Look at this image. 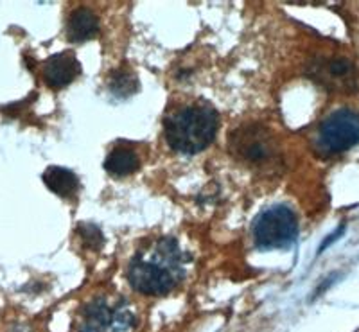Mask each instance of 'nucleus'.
Listing matches in <instances>:
<instances>
[{"mask_svg":"<svg viewBox=\"0 0 359 332\" xmlns=\"http://www.w3.org/2000/svg\"><path fill=\"white\" fill-rule=\"evenodd\" d=\"M184 264L185 257L178 241L162 237L133 255L128 266V282L142 295H168L185 277Z\"/></svg>","mask_w":359,"mask_h":332,"instance_id":"f257e3e1","label":"nucleus"},{"mask_svg":"<svg viewBox=\"0 0 359 332\" xmlns=\"http://www.w3.org/2000/svg\"><path fill=\"white\" fill-rule=\"evenodd\" d=\"M219 126L217 111L208 104H191L168 115L163 135L169 148L182 155H196L214 142Z\"/></svg>","mask_w":359,"mask_h":332,"instance_id":"f03ea898","label":"nucleus"},{"mask_svg":"<svg viewBox=\"0 0 359 332\" xmlns=\"http://www.w3.org/2000/svg\"><path fill=\"white\" fill-rule=\"evenodd\" d=\"M135 312L123 296H97L85 305L78 332H131Z\"/></svg>","mask_w":359,"mask_h":332,"instance_id":"7ed1b4c3","label":"nucleus"},{"mask_svg":"<svg viewBox=\"0 0 359 332\" xmlns=\"http://www.w3.org/2000/svg\"><path fill=\"white\" fill-rule=\"evenodd\" d=\"M298 237V221L293 210L277 205L259 214L253 221V241L262 250L291 247Z\"/></svg>","mask_w":359,"mask_h":332,"instance_id":"20e7f679","label":"nucleus"},{"mask_svg":"<svg viewBox=\"0 0 359 332\" xmlns=\"http://www.w3.org/2000/svg\"><path fill=\"white\" fill-rule=\"evenodd\" d=\"M359 144V113L348 108L332 111L322 123L316 137L318 151L325 156L347 153Z\"/></svg>","mask_w":359,"mask_h":332,"instance_id":"39448f33","label":"nucleus"},{"mask_svg":"<svg viewBox=\"0 0 359 332\" xmlns=\"http://www.w3.org/2000/svg\"><path fill=\"white\" fill-rule=\"evenodd\" d=\"M230 153L245 164L266 165L277 158V142L261 124H245L230 135Z\"/></svg>","mask_w":359,"mask_h":332,"instance_id":"423d86ee","label":"nucleus"},{"mask_svg":"<svg viewBox=\"0 0 359 332\" xmlns=\"http://www.w3.org/2000/svg\"><path fill=\"white\" fill-rule=\"evenodd\" d=\"M313 72L318 74L316 81L331 90H351L355 86V67L347 57L325 60L314 67Z\"/></svg>","mask_w":359,"mask_h":332,"instance_id":"0eeeda50","label":"nucleus"},{"mask_svg":"<svg viewBox=\"0 0 359 332\" xmlns=\"http://www.w3.org/2000/svg\"><path fill=\"white\" fill-rule=\"evenodd\" d=\"M79 74H81V63L70 50L53 54L43 65V79L50 88H63Z\"/></svg>","mask_w":359,"mask_h":332,"instance_id":"6e6552de","label":"nucleus"},{"mask_svg":"<svg viewBox=\"0 0 359 332\" xmlns=\"http://www.w3.org/2000/svg\"><path fill=\"white\" fill-rule=\"evenodd\" d=\"M99 33V18L94 11L79 8L70 15L67 22V38L74 43L88 41Z\"/></svg>","mask_w":359,"mask_h":332,"instance_id":"1a4fd4ad","label":"nucleus"},{"mask_svg":"<svg viewBox=\"0 0 359 332\" xmlns=\"http://www.w3.org/2000/svg\"><path fill=\"white\" fill-rule=\"evenodd\" d=\"M140 160L139 155L130 149L128 146H117L108 153L107 160H104V169L110 172L111 177L123 178L130 177L133 172L139 171Z\"/></svg>","mask_w":359,"mask_h":332,"instance_id":"9d476101","label":"nucleus"},{"mask_svg":"<svg viewBox=\"0 0 359 332\" xmlns=\"http://www.w3.org/2000/svg\"><path fill=\"white\" fill-rule=\"evenodd\" d=\"M41 178H43V184L47 185V189L62 198L72 196L79 187L78 174L67 167L50 165V167H47V171L43 172Z\"/></svg>","mask_w":359,"mask_h":332,"instance_id":"9b49d317","label":"nucleus"},{"mask_svg":"<svg viewBox=\"0 0 359 332\" xmlns=\"http://www.w3.org/2000/svg\"><path fill=\"white\" fill-rule=\"evenodd\" d=\"M108 90L115 97H131V95L139 92V78L130 67H117L108 78Z\"/></svg>","mask_w":359,"mask_h":332,"instance_id":"f8f14e48","label":"nucleus"},{"mask_svg":"<svg viewBox=\"0 0 359 332\" xmlns=\"http://www.w3.org/2000/svg\"><path fill=\"white\" fill-rule=\"evenodd\" d=\"M79 237L85 242V247L90 250H101L104 244V235H102L101 228L95 225H79L78 228Z\"/></svg>","mask_w":359,"mask_h":332,"instance_id":"ddd939ff","label":"nucleus"},{"mask_svg":"<svg viewBox=\"0 0 359 332\" xmlns=\"http://www.w3.org/2000/svg\"><path fill=\"white\" fill-rule=\"evenodd\" d=\"M343 232H345V226H339V228L338 230H336V234H332L331 235V237H327L325 239V242H323V244H322V248H320V251H323V250H325V248L327 247H331V244H332V242H334L336 241V239H338L339 237V235H341L343 234Z\"/></svg>","mask_w":359,"mask_h":332,"instance_id":"4468645a","label":"nucleus"}]
</instances>
